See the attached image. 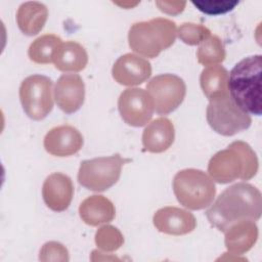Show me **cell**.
Wrapping results in <instances>:
<instances>
[{"label": "cell", "instance_id": "obj_21", "mask_svg": "<svg viewBox=\"0 0 262 262\" xmlns=\"http://www.w3.org/2000/svg\"><path fill=\"white\" fill-rule=\"evenodd\" d=\"M200 83L206 97L211 98L228 93V72L222 66H210L203 70Z\"/></svg>", "mask_w": 262, "mask_h": 262}, {"label": "cell", "instance_id": "obj_27", "mask_svg": "<svg viewBox=\"0 0 262 262\" xmlns=\"http://www.w3.org/2000/svg\"><path fill=\"white\" fill-rule=\"evenodd\" d=\"M156 4L158 5L159 9L168 14H178L184 10L186 2H179V1H157Z\"/></svg>", "mask_w": 262, "mask_h": 262}, {"label": "cell", "instance_id": "obj_13", "mask_svg": "<svg viewBox=\"0 0 262 262\" xmlns=\"http://www.w3.org/2000/svg\"><path fill=\"white\" fill-rule=\"evenodd\" d=\"M44 147L55 157H70L77 154L83 146V136L71 125L52 128L44 137Z\"/></svg>", "mask_w": 262, "mask_h": 262}, {"label": "cell", "instance_id": "obj_19", "mask_svg": "<svg viewBox=\"0 0 262 262\" xmlns=\"http://www.w3.org/2000/svg\"><path fill=\"white\" fill-rule=\"evenodd\" d=\"M52 62L58 71L77 73L87 66L88 54L78 42L66 41L56 49Z\"/></svg>", "mask_w": 262, "mask_h": 262}, {"label": "cell", "instance_id": "obj_12", "mask_svg": "<svg viewBox=\"0 0 262 262\" xmlns=\"http://www.w3.org/2000/svg\"><path fill=\"white\" fill-rule=\"evenodd\" d=\"M53 91L57 106L66 114L77 112L84 103L85 85L78 74L61 75Z\"/></svg>", "mask_w": 262, "mask_h": 262}, {"label": "cell", "instance_id": "obj_25", "mask_svg": "<svg viewBox=\"0 0 262 262\" xmlns=\"http://www.w3.org/2000/svg\"><path fill=\"white\" fill-rule=\"evenodd\" d=\"M179 39L188 45H198L211 36V32L208 28L192 23L182 24L177 31Z\"/></svg>", "mask_w": 262, "mask_h": 262}, {"label": "cell", "instance_id": "obj_3", "mask_svg": "<svg viewBox=\"0 0 262 262\" xmlns=\"http://www.w3.org/2000/svg\"><path fill=\"white\" fill-rule=\"evenodd\" d=\"M258 171V159L252 147L241 140L233 141L226 149L215 154L208 164L210 177L225 184L236 180H249Z\"/></svg>", "mask_w": 262, "mask_h": 262}, {"label": "cell", "instance_id": "obj_17", "mask_svg": "<svg viewBox=\"0 0 262 262\" xmlns=\"http://www.w3.org/2000/svg\"><path fill=\"white\" fill-rule=\"evenodd\" d=\"M224 233L226 249L232 254H243L256 243L258 227L253 220H243L229 226Z\"/></svg>", "mask_w": 262, "mask_h": 262}, {"label": "cell", "instance_id": "obj_24", "mask_svg": "<svg viewBox=\"0 0 262 262\" xmlns=\"http://www.w3.org/2000/svg\"><path fill=\"white\" fill-rule=\"evenodd\" d=\"M124 242L122 233L114 226L105 225L100 227L95 234V243L102 251H115L119 249Z\"/></svg>", "mask_w": 262, "mask_h": 262}, {"label": "cell", "instance_id": "obj_15", "mask_svg": "<svg viewBox=\"0 0 262 262\" xmlns=\"http://www.w3.org/2000/svg\"><path fill=\"white\" fill-rule=\"evenodd\" d=\"M74 195L72 179L62 173H52L44 181L42 196L46 206L54 212L67 210Z\"/></svg>", "mask_w": 262, "mask_h": 262}, {"label": "cell", "instance_id": "obj_4", "mask_svg": "<svg viewBox=\"0 0 262 262\" xmlns=\"http://www.w3.org/2000/svg\"><path fill=\"white\" fill-rule=\"evenodd\" d=\"M176 35V24L173 20L157 17L133 24L129 29L128 42L134 52L155 58L175 42Z\"/></svg>", "mask_w": 262, "mask_h": 262}, {"label": "cell", "instance_id": "obj_23", "mask_svg": "<svg viewBox=\"0 0 262 262\" xmlns=\"http://www.w3.org/2000/svg\"><path fill=\"white\" fill-rule=\"evenodd\" d=\"M224 45L218 36H210L203 41L198 49V61L206 67L216 66L225 59Z\"/></svg>", "mask_w": 262, "mask_h": 262}, {"label": "cell", "instance_id": "obj_20", "mask_svg": "<svg viewBox=\"0 0 262 262\" xmlns=\"http://www.w3.org/2000/svg\"><path fill=\"white\" fill-rule=\"evenodd\" d=\"M48 17L46 5L37 1H29L19 5L16 23L19 30L27 36H35L42 31Z\"/></svg>", "mask_w": 262, "mask_h": 262}, {"label": "cell", "instance_id": "obj_14", "mask_svg": "<svg viewBox=\"0 0 262 262\" xmlns=\"http://www.w3.org/2000/svg\"><path fill=\"white\" fill-rule=\"evenodd\" d=\"M152 221L159 231L172 235L187 234L196 226L195 217L190 212L171 206L159 209Z\"/></svg>", "mask_w": 262, "mask_h": 262}, {"label": "cell", "instance_id": "obj_5", "mask_svg": "<svg viewBox=\"0 0 262 262\" xmlns=\"http://www.w3.org/2000/svg\"><path fill=\"white\" fill-rule=\"evenodd\" d=\"M173 191L180 205L190 210H201L213 203L216 187L214 180L204 171L184 169L174 176Z\"/></svg>", "mask_w": 262, "mask_h": 262}, {"label": "cell", "instance_id": "obj_9", "mask_svg": "<svg viewBox=\"0 0 262 262\" xmlns=\"http://www.w3.org/2000/svg\"><path fill=\"white\" fill-rule=\"evenodd\" d=\"M151 95L155 111L159 115H168L175 111L186 94L184 81L173 74H162L154 77L146 85Z\"/></svg>", "mask_w": 262, "mask_h": 262}, {"label": "cell", "instance_id": "obj_8", "mask_svg": "<svg viewBox=\"0 0 262 262\" xmlns=\"http://www.w3.org/2000/svg\"><path fill=\"white\" fill-rule=\"evenodd\" d=\"M19 99L29 118L43 120L53 108L51 79L38 74L27 77L19 87Z\"/></svg>", "mask_w": 262, "mask_h": 262}, {"label": "cell", "instance_id": "obj_18", "mask_svg": "<svg viewBox=\"0 0 262 262\" xmlns=\"http://www.w3.org/2000/svg\"><path fill=\"white\" fill-rule=\"evenodd\" d=\"M81 219L90 226H98L113 221L116 216L114 204L103 195H91L79 207Z\"/></svg>", "mask_w": 262, "mask_h": 262}, {"label": "cell", "instance_id": "obj_11", "mask_svg": "<svg viewBox=\"0 0 262 262\" xmlns=\"http://www.w3.org/2000/svg\"><path fill=\"white\" fill-rule=\"evenodd\" d=\"M112 75L116 82L125 86H135L145 82L151 75V66L145 58L126 53L114 63Z\"/></svg>", "mask_w": 262, "mask_h": 262}, {"label": "cell", "instance_id": "obj_1", "mask_svg": "<svg viewBox=\"0 0 262 262\" xmlns=\"http://www.w3.org/2000/svg\"><path fill=\"white\" fill-rule=\"evenodd\" d=\"M210 206L206 212L208 220L214 227L224 232L236 222L257 221L262 213V196L254 185L238 182L224 189Z\"/></svg>", "mask_w": 262, "mask_h": 262}, {"label": "cell", "instance_id": "obj_10", "mask_svg": "<svg viewBox=\"0 0 262 262\" xmlns=\"http://www.w3.org/2000/svg\"><path fill=\"white\" fill-rule=\"evenodd\" d=\"M118 108L126 124L141 127L152 118L155 103L148 91L142 88H127L119 97Z\"/></svg>", "mask_w": 262, "mask_h": 262}, {"label": "cell", "instance_id": "obj_6", "mask_svg": "<svg viewBox=\"0 0 262 262\" xmlns=\"http://www.w3.org/2000/svg\"><path fill=\"white\" fill-rule=\"evenodd\" d=\"M206 117L210 127L223 136H232L247 130L252 123L250 115L233 101L229 93L211 98Z\"/></svg>", "mask_w": 262, "mask_h": 262}, {"label": "cell", "instance_id": "obj_16", "mask_svg": "<svg viewBox=\"0 0 262 262\" xmlns=\"http://www.w3.org/2000/svg\"><path fill=\"white\" fill-rule=\"evenodd\" d=\"M175 130L173 123L164 117L150 122L142 133V144L145 150L160 154L167 150L173 143Z\"/></svg>", "mask_w": 262, "mask_h": 262}, {"label": "cell", "instance_id": "obj_22", "mask_svg": "<svg viewBox=\"0 0 262 262\" xmlns=\"http://www.w3.org/2000/svg\"><path fill=\"white\" fill-rule=\"evenodd\" d=\"M61 43L62 40L57 35L45 34L33 41L29 47L28 55L36 63H50L53 61V55Z\"/></svg>", "mask_w": 262, "mask_h": 262}, {"label": "cell", "instance_id": "obj_7", "mask_svg": "<svg viewBox=\"0 0 262 262\" xmlns=\"http://www.w3.org/2000/svg\"><path fill=\"white\" fill-rule=\"evenodd\" d=\"M127 161L119 154L85 160L80 165L78 181L89 190L104 191L117 183Z\"/></svg>", "mask_w": 262, "mask_h": 262}, {"label": "cell", "instance_id": "obj_2", "mask_svg": "<svg viewBox=\"0 0 262 262\" xmlns=\"http://www.w3.org/2000/svg\"><path fill=\"white\" fill-rule=\"evenodd\" d=\"M262 56L251 55L239 60L228 74V93L249 115L260 116Z\"/></svg>", "mask_w": 262, "mask_h": 262}, {"label": "cell", "instance_id": "obj_26", "mask_svg": "<svg viewBox=\"0 0 262 262\" xmlns=\"http://www.w3.org/2000/svg\"><path fill=\"white\" fill-rule=\"evenodd\" d=\"M200 11L208 15H219L231 11L237 4L236 0H208V1H192Z\"/></svg>", "mask_w": 262, "mask_h": 262}]
</instances>
